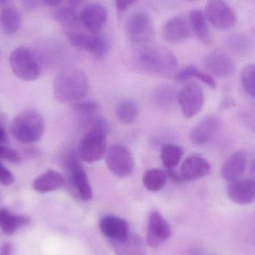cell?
Wrapping results in <instances>:
<instances>
[{"instance_id": "3957f363", "label": "cell", "mask_w": 255, "mask_h": 255, "mask_svg": "<svg viewBox=\"0 0 255 255\" xmlns=\"http://www.w3.org/2000/svg\"><path fill=\"white\" fill-rule=\"evenodd\" d=\"M89 131L80 141L79 155L89 163L98 162L107 152V134L108 124L105 119L95 117L87 125Z\"/></svg>"}, {"instance_id": "60d3db41", "label": "cell", "mask_w": 255, "mask_h": 255, "mask_svg": "<svg viewBox=\"0 0 255 255\" xmlns=\"http://www.w3.org/2000/svg\"><path fill=\"white\" fill-rule=\"evenodd\" d=\"M11 246L9 243H5L2 246V255H11Z\"/></svg>"}, {"instance_id": "52a82bcc", "label": "cell", "mask_w": 255, "mask_h": 255, "mask_svg": "<svg viewBox=\"0 0 255 255\" xmlns=\"http://www.w3.org/2000/svg\"><path fill=\"white\" fill-rule=\"evenodd\" d=\"M125 30L131 43L144 45L153 36V24L151 17L147 11L136 10L127 18Z\"/></svg>"}, {"instance_id": "9a60e30c", "label": "cell", "mask_w": 255, "mask_h": 255, "mask_svg": "<svg viewBox=\"0 0 255 255\" xmlns=\"http://www.w3.org/2000/svg\"><path fill=\"white\" fill-rule=\"evenodd\" d=\"M100 229L113 243L125 241L129 236V225L122 218L106 216L100 222Z\"/></svg>"}, {"instance_id": "44dd1931", "label": "cell", "mask_w": 255, "mask_h": 255, "mask_svg": "<svg viewBox=\"0 0 255 255\" xmlns=\"http://www.w3.org/2000/svg\"><path fill=\"white\" fill-rule=\"evenodd\" d=\"M65 184V179L61 173L48 170L34 180L32 187L40 193H47L58 190Z\"/></svg>"}, {"instance_id": "b9f144b4", "label": "cell", "mask_w": 255, "mask_h": 255, "mask_svg": "<svg viewBox=\"0 0 255 255\" xmlns=\"http://www.w3.org/2000/svg\"><path fill=\"white\" fill-rule=\"evenodd\" d=\"M8 3V1H0V5Z\"/></svg>"}, {"instance_id": "1f68e13d", "label": "cell", "mask_w": 255, "mask_h": 255, "mask_svg": "<svg viewBox=\"0 0 255 255\" xmlns=\"http://www.w3.org/2000/svg\"><path fill=\"white\" fill-rule=\"evenodd\" d=\"M73 109L76 114L80 116L83 125L86 126L91 120L96 117L98 104L94 101H80L75 103Z\"/></svg>"}, {"instance_id": "f35d334b", "label": "cell", "mask_w": 255, "mask_h": 255, "mask_svg": "<svg viewBox=\"0 0 255 255\" xmlns=\"http://www.w3.org/2000/svg\"><path fill=\"white\" fill-rule=\"evenodd\" d=\"M62 2V1H60V0H45V1H43L42 4H44V5L48 7L56 8V7L59 6Z\"/></svg>"}, {"instance_id": "484cf974", "label": "cell", "mask_w": 255, "mask_h": 255, "mask_svg": "<svg viewBox=\"0 0 255 255\" xmlns=\"http://www.w3.org/2000/svg\"><path fill=\"white\" fill-rule=\"evenodd\" d=\"M177 92L173 86L161 84L153 89L151 94V102L159 108H168L174 104Z\"/></svg>"}, {"instance_id": "74e56055", "label": "cell", "mask_w": 255, "mask_h": 255, "mask_svg": "<svg viewBox=\"0 0 255 255\" xmlns=\"http://www.w3.org/2000/svg\"><path fill=\"white\" fill-rule=\"evenodd\" d=\"M23 3L24 6L27 8L28 9L33 10L38 8V6H40V5L42 4V2H38V1H32V0L30 1L29 0V1H24Z\"/></svg>"}, {"instance_id": "f546056e", "label": "cell", "mask_w": 255, "mask_h": 255, "mask_svg": "<svg viewBox=\"0 0 255 255\" xmlns=\"http://www.w3.org/2000/svg\"><path fill=\"white\" fill-rule=\"evenodd\" d=\"M183 149L176 144H168L161 149L160 158L164 166L168 170L174 169L183 156Z\"/></svg>"}, {"instance_id": "7a4b0ae2", "label": "cell", "mask_w": 255, "mask_h": 255, "mask_svg": "<svg viewBox=\"0 0 255 255\" xmlns=\"http://www.w3.org/2000/svg\"><path fill=\"white\" fill-rule=\"evenodd\" d=\"M89 80L83 71L68 68L59 72L53 82L55 98L62 104L77 103L89 93Z\"/></svg>"}, {"instance_id": "d4e9b609", "label": "cell", "mask_w": 255, "mask_h": 255, "mask_svg": "<svg viewBox=\"0 0 255 255\" xmlns=\"http://www.w3.org/2000/svg\"><path fill=\"white\" fill-rule=\"evenodd\" d=\"M189 23L191 30L195 32L198 38L204 43L210 41V31L204 12L200 9H194L189 12Z\"/></svg>"}, {"instance_id": "7bdbcfd3", "label": "cell", "mask_w": 255, "mask_h": 255, "mask_svg": "<svg viewBox=\"0 0 255 255\" xmlns=\"http://www.w3.org/2000/svg\"><path fill=\"white\" fill-rule=\"evenodd\" d=\"M0 125H2V116H1V114H0Z\"/></svg>"}, {"instance_id": "f1b7e54d", "label": "cell", "mask_w": 255, "mask_h": 255, "mask_svg": "<svg viewBox=\"0 0 255 255\" xmlns=\"http://www.w3.org/2000/svg\"><path fill=\"white\" fill-rule=\"evenodd\" d=\"M167 176L162 170L150 168L143 176V184L150 192H158L163 189L166 183Z\"/></svg>"}, {"instance_id": "ffe728a7", "label": "cell", "mask_w": 255, "mask_h": 255, "mask_svg": "<svg viewBox=\"0 0 255 255\" xmlns=\"http://www.w3.org/2000/svg\"><path fill=\"white\" fill-rule=\"evenodd\" d=\"M247 162V156L245 152L242 150L234 152L222 166V177L230 183L239 180L246 171Z\"/></svg>"}, {"instance_id": "d6a6232c", "label": "cell", "mask_w": 255, "mask_h": 255, "mask_svg": "<svg viewBox=\"0 0 255 255\" xmlns=\"http://www.w3.org/2000/svg\"><path fill=\"white\" fill-rule=\"evenodd\" d=\"M30 223V219L26 216L11 214L7 219L2 228V232L6 236H12L23 227L27 226Z\"/></svg>"}, {"instance_id": "83f0119b", "label": "cell", "mask_w": 255, "mask_h": 255, "mask_svg": "<svg viewBox=\"0 0 255 255\" xmlns=\"http://www.w3.org/2000/svg\"><path fill=\"white\" fill-rule=\"evenodd\" d=\"M192 77H195L200 81L208 85L212 89H215L216 87V80L211 75L199 71L196 67L192 66V65H188V66L181 68L177 73L176 80L178 82H183L188 79L192 78Z\"/></svg>"}, {"instance_id": "277c9868", "label": "cell", "mask_w": 255, "mask_h": 255, "mask_svg": "<svg viewBox=\"0 0 255 255\" xmlns=\"http://www.w3.org/2000/svg\"><path fill=\"white\" fill-rule=\"evenodd\" d=\"M45 129L44 118L35 110H26L17 115L11 122L13 136L26 144L38 142Z\"/></svg>"}, {"instance_id": "4dcf8cb0", "label": "cell", "mask_w": 255, "mask_h": 255, "mask_svg": "<svg viewBox=\"0 0 255 255\" xmlns=\"http://www.w3.org/2000/svg\"><path fill=\"white\" fill-rule=\"evenodd\" d=\"M228 48L239 55H244L250 51L252 47V41L249 35L243 33H236L230 35L227 38Z\"/></svg>"}, {"instance_id": "d6986e66", "label": "cell", "mask_w": 255, "mask_h": 255, "mask_svg": "<svg viewBox=\"0 0 255 255\" xmlns=\"http://www.w3.org/2000/svg\"><path fill=\"white\" fill-rule=\"evenodd\" d=\"M76 48L89 52L95 59H102L110 51V44L107 38L100 35H90L83 33L76 41Z\"/></svg>"}, {"instance_id": "5bb4252c", "label": "cell", "mask_w": 255, "mask_h": 255, "mask_svg": "<svg viewBox=\"0 0 255 255\" xmlns=\"http://www.w3.org/2000/svg\"><path fill=\"white\" fill-rule=\"evenodd\" d=\"M220 127V119L216 115H210L200 121L190 132V139L197 145L210 142L217 133Z\"/></svg>"}, {"instance_id": "ac0fdd59", "label": "cell", "mask_w": 255, "mask_h": 255, "mask_svg": "<svg viewBox=\"0 0 255 255\" xmlns=\"http://www.w3.org/2000/svg\"><path fill=\"white\" fill-rule=\"evenodd\" d=\"M211 166L207 159L197 155L185 159L180 168V177L182 180L192 181L207 175Z\"/></svg>"}, {"instance_id": "4316f807", "label": "cell", "mask_w": 255, "mask_h": 255, "mask_svg": "<svg viewBox=\"0 0 255 255\" xmlns=\"http://www.w3.org/2000/svg\"><path fill=\"white\" fill-rule=\"evenodd\" d=\"M115 250L117 255H145L142 240L136 235H130L126 240L114 243Z\"/></svg>"}, {"instance_id": "d590c367", "label": "cell", "mask_w": 255, "mask_h": 255, "mask_svg": "<svg viewBox=\"0 0 255 255\" xmlns=\"http://www.w3.org/2000/svg\"><path fill=\"white\" fill-rule=\"evenodd\" d=\"M136 3L135 0H122V1H116V7L119 13L124 12L127 11L128 8H130L132 5Z\"/></svg>"}, {"instance_id": "5b68a950", "label": "cell", "mask_w": 255, "mask_h": 255, "mask_svg": "<svg viewBox=\"0 0 255 255\" xmlns=\"http://www.w3.org/2000/svg\"><path fill=\"white\" fill-rule=\"evenodd\" d=\"M9 64L13 74L23 81L38 80L42 71L39 55L33 49L23 46L17 47L11 52Z\"/></svg>"}, {"instance_id": "e575fe53", "label": "cell", "mask_w": 255, "mask_h": 255, "mask_svg": "<svg viewBox=\"0 0 255 255\" xmlns=\"http://www.w3.org/2000/svg\"><path fill=\"white\" fill-rule=\"evenodd\" d=\"M0 157L13 163H20L22 161V156L19 152L3 145H0Z\"/></svg>"}, {"instance_id": "8992f818", "label": "cell", "mask_w": 255, "mask_h": 255, "mask_svg": "<svg viewBox=\"0 0 255 255\" xmlns=\"http://www.w3.org/2000/svg\"><path fill=\"white\" fill-rule=\"evenodd\" d=\"M67 175L71 189L83 201H90L93 196L86 170L75 152H71L65 159Z\"/></svg>"}, {"instance_id": "836d02e7", "label": "cell", "mask_w": 255, "mask_h": 255, "mask_svg": "<svg viewBox=\"0 0 255 255\" xmlns=\"http://www.w3.org/2000/svg\"><path fill=\"white\" fill-rule=\"evenodd\" d=\"M255 65H246L240 74V81L244 90L253 98L255 95Z\"/></svg>"}, {"instance_id": "6da1fadb", "label": "cell", "mask_w": 255, "mask_h": 255, "mask_svg": "<svg viewBox=\"0 0 255 255\" xmlns=\"http://www.w3.org/2000/svg\"><path fill=\"white\" fill-rule=\"evenodd\" d=\"M135 65L148 74L168 77L177 68V59L171 50L163 46L146 44L136 50Z\"/></svg>"}, {"instance_id": "ba28073f", "label": "cell", "mask_w": 255, "mask_h": 255, "mask_svg": "<svg viewBox=\"0 0 255 255\" xmlns=\"http://www.w3.org/2000/svg\"><path fill=\"white\" fill-rule=\"evenodd\" d=\"M107 167L117 177H129L133 172L135 161L130 150L122 144H113L106 152Z\"/></svg>"}, {"instance_id": "603a6c76", "label": "cell", "mask_w": 255, "mask_h": 255, "mask_svg": "<svg viewBox=\"0 0 255 255\" xmlns=\"http://www.w3.org/2000/svg\"><path fill=\"white\" fill-rule=\"evenodd\" d=\"M21 24V14L17 8L6 6L0 11V25L7 35L15 34L20 29Z\"/></svg>"}, {"instance_id": "7c38bea8", "label": "cell", "mask_w": 255, "mask_h": 255, "mask_svg": "<svg viewBox=\"0 0 255 255\" xmlns=\"http://www.w3.org/2000/svg\"><path fill=\"white\" fill-rule=\"evenodd\" d=\"M207 71L220 78L231 77L236 71L234 59L222 50H216L209 53L204 59Z\"/></svg>"}, {"instance_id": "8d00e7d4", "label": "cell", "mask_w": 255, "mask_h": 255, "mask_svg": "<svg viewBox=\"0 0 255 255\" xmlns=\"http://www.w3.org/2000/svg\"><path fill=\"white\" fill-rule=\"evenodd\" d=\"M11 213L8 209L0 208V228H2V225L6 222L8 218L11 216Z\"/></svg>"}, {"instance_id": "4fadbf2b", "label": "cell", "mask_w": 255, "mask_h": 255, "mask_svg": "<svg viewBox=\"0 0 255 255\" xmlns=\"http://www.w3.org/2000/svg\"><path fill=\"white\" fill-rule=\"evenodd\" d=\"M171 235V230L167 221L159 212L150 213L147 225V243L151 248L162 246Z\"/></svg>"}, {"instance_id": "30bf717a", "label": "cell", "mask_w": 255, "mask_h": 255, "mask_svg": "<svg viewBox=\"0 0 255 255\" xmlns=\"http://www.w3.org/2000/svg\"><path fill=\"white\" fill-rule=\"evenodd\" d=\"M204 15L217 29H230L237 23L235 11L226 2L222 0L209 1L206 4Z\"/></svg>"}, {"instance_id": "ab89813d", "label": "cell", "mask_w": 255, "mask_h": 255, "mask_svg": "<svg viewBox=\"0 0 255 255\" xmlns=\"http://www.w3.org/2000/svg\"><path fill=\"white\" fill-rule=\"evenodd\" d=\"M7 141V135L2 125H0V145Z\"/></svg>"}, {"instance_id": "7402d4cb", "label": "cell", "mask_w": 255, "mask_h": 255, "mask_svg": "<svg viewBox=\"0 0 255 255\" xmlns=\"http://www.w3.org/2000/svg\"><path fill=\"white\" fill-rule=\"evenodd\" d=\"M80 5V1H68L62 2L59 6L56 7L54 11V18L61 24L66 28L71 27L80 23L79 16L77 14V8Z\"/></svg>"}, {"instance_id": "9c48e42d", "label": "cell", "mask_w": 255, "mask_h": 255, "mask_svg": "<svg viewBox=\"0 0 255 255\" xmlns=\"http://www.w3.org/2000/svg\"><path fill=\"white\" fill-rule=\"evenodd\" d=\"M177 98L182 113L186 119L198 115L202 110L205 101L202 88L194 82L183 86Z\"/></svg>"}, {"instance_id": "e0dca14e", "label": "cell", "mask_w": 255, "mask_h": 255, "mask_svg": "<svg viewBox=\"0 0 255 255\" xmlns=\"http://www.w3.org/2000/svg\"><path fill=\"white\" fill-rule=\"evenodd\" d=\"M230 199L239 205H248L255 198V181L249 179H239L231 182L228 188Z\"/></svg>"}, {"instance_id": "8fae6325", "label": "cell", "mask_w": 255, "mask_h": 255, "mask_svg": "<svg viewBox=\"0 0 255 255\" xmlns=\"http://www.w3.org/2000/svg\"><path fill=\"white\" fill-rule=\"evenodd\" d=\"M108 10L100 3H89L82 8L79 16L80 24L92 35H98L107 23Z\"/></svg>"}, {"instance_id": "2e32d148", "label": "cell", "mask_w": 255, "mask_h": 255, "mask_svg": "<svg viewBox=\"0 0 255 255\" xmlns=\"http://www.w3.org/2000/svg\"><path fill=\"white\" fill-rule=\"evenodd\" d=\"M191 35L192 30L189 21L180 16L169 19L162 29V38L167 42H181L189 38Z\"/></svg>"}, {"instance_id": "cb8c5ba5", "label": "cell", "mask_w": 255, "mask_h": 255, "mask_svg": "<svg viewBox=\"0 0 255 255\" xmlns=\"http://www.w3.org/2000/svg\"><path fill=\"white\" fill-rule=\"evenodd\" d=\"M116 116L123 125H131L139 116V107L133 100L123 99L116 106Z\"/></svg>"}]
</instances>
